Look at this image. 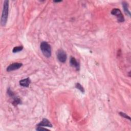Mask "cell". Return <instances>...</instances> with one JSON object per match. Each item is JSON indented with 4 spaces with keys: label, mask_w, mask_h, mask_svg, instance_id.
Here are the masks:
<instances>
[{
    "label": "cell",
    "mask_w": 131,
    "mask_h": 131,
    "mask_svg": "<svg viewBox=\"0 0 131 131\" xmlns=\"http://www.w3.org/2000/svg\"><path fill=\"white\" fill-rule=\"evenodd\" d=\"M9 12V1L7 0L4 1L2 14L1 18V24L2 26H4L6 24Z\"/></svg>",
    "instance_id": "cell-1"
},
{
    "label": "cell",
    "mask_w": 131,
    "mask_h": 131,
    "mask_svg": "<svg viewBox=\"0 0 131 131\" xmlns=\"http://www.w3.org/2000/svg\"><path fill=\"white\" fill-rule=\"evenodd\" d=\"M40 48L43 55L47 58L51 56V48L49 44L46 42H43L40 44Z\"/></svg>",
    "instance_id": "cell-2"
},
{
    "label": "cell",
    "mask_w": 131,
    "mask_h": 131,
    "mask_svg": "<svg viewBox=\"0 0 131 131\" xmlns=\"http://www.w3.org/2000/svg\"><path fill=\"white\" fill-rule=\"evenodd\" d=\"M111 14L113 16H116L118 21L119 22H123L124 21V16L122 14L121 11L119 9H113L111 12Z\"/></svg>",
    "instance_id": "cell-3"
},
{
    "label": "cell",
    "mask_w": 131,
    "mask_h": 131,
    "mask_svg": "<svg viewBox=\"0 0 131 131\" xmlns=\"http://www.w3.org/2000/svg\"><path fill=\"white\" fill-rule=\"evenodd\" d=\"M57 57L58 60L62 63L65 62L67 60L66 53L62 50H59L57 52Z\"/></svg>",
    "instance_id": "cell-4"
},
{
    "label": "cell",
    "mask_w": 131,
    "mask_h": 131,
    "mask_svg": "<svg viewBox=\"0 0 131 131\" xmlns=\"http://www.w3.org/2000/svg\"><path fill=\"white\" fill-rule=\"evenodd\" d=\"M23 66V64L22 63H14L12 64H10L9 66L7 68V72H12L13 71H15L20 69Z\"/></svg>",
    "instance_id": "cell-5"
},
{
    "label": "cell",
    "mask_w": 131,
    "mask_h": 131,
    "mask_svg": "<svg viewBox=\"0 0 131 131\" xmlns=\"http://www.w3.org/2000/svg\"><path fill=\"white\" fill-rule=\"evenodd\" d=\"M70 64L72 67H74L75 68H76V69L77 70H79L80 68V65L79 62L73 58V57H71L70 58Z\"/></svg>",
    "instance_id": "cell-6"
},
{
    "label": "cell",
    "mask_w": 131,
    "mask_h": 131,
    "mask_svg": "<svg viewBox=\"0 0 131 131\" xmlns=\"http://www.w3.org/2000/svg\"><path fill=\"white\" fill-rule=\"evenodd\" d=\"M37 126H48V127H50V128L52 127V125L51 123L46 118H43L42 121L40 122L37 125Z\"/></svg>",
    "instance_id": "cell-7"
},
{
    "label": "cell",
    "mask_w": 131,
    "mask_h": 131,
    "mask_svg": "<svg viewBox=\"0 0 131 131\" xmlns=\"http://www.w3.org/2000/svg\"><path fill=\"white\" fill-rule=\"evenodd\" d=\"M31 82V80L29 78H27L26 79H24L21 80L20 82V84L24 87H28Z\"/></svg>",
    "instance_id": "cell-8"
},
{
    "label": "cell",
    "mask_w": 131,
    "mask_h": 131,
    "mask_svg": "<svg viewBox=\"0 0 131 131\" xmlns=\"http://www.w3.org/2000/svg\"><path fill=\"white\" fill-rule=\"evenodd\" d=\"M122 7H123L124 12L126 14L128 15L129 16H130V12L128 10V3L126 2H123L122 3Z\"/></svg>",
    "instance_id": "cell-9"
},
{
    "label": "cell",
    "mask_w": 131,
    "mask_h": 131,
    "mask_svg": "<svg viewBox=\"0 0 131 131\" xmlns=\"http://www.w3.org/2000/svg\"><path fill=\"white\" fill-rule=\"evenodd\" d=\"M13 99H14V102H12V104L14 106H16L17 105H18V104H20L21 102V100H20V99L19 98H18V97H16L14 96L13 97Z\"/></svg>",
    "instance_id": "cell-10"
},
{
    "label": "cell",
    "mask_w": 131,
    "mask_h": 131,
    "mask_svg": "<svg viewBox=\"0 0 131 131\" xmlns=\"http://www.w3.org/2000/svg\"><path fill=\"white\" fill-rule=\"evenodd\" d=\"M75 87H76V89H78V90H79L82 93L84 92V88H83V86L80 83H76V84H75Z\"/></svg>",
    "instance_id": "cell-11"
},
{
    "label": "cell",
    "mask_w": 131,
    "mask_h": 131,
    "mask_svg": "<svg viewBox=\"0 0 131 131\" xmlns=\"http://www.w3.org/2000/svg\"><path fill=\"white\" fill-rule=\"evenodd\" d=\"M23 49V47L22 46H18V47H15L12 50V52L15 53H17L18 52L21 51Z\"/></svg>",
    "instance_id": "cell-12"
},
{
    "label": "cell",
    "mask_w": 131,
    "mask_h": 131,
    "mask_svg": "<svg viewBox=\"0 0 131 131\" xmlns=\"http://www.w3.org/2000/svg\"><path fill=\"white\" fill-rule=\"evenodd\" d=\"M119 114H120V115L121 116H122V117H124V118H126V119H129L130 120V117L128 116L127 114H125L124 113H123V112H119Z\"/></svg>",
    "instance_id": "cell-13"
},
{
    "label": "cell",
    "mask_w": 131,
    "mask_h": 131,
    "mask_svg": "<svg viewBox=\"0 0 131 131\" xmlns=\"http://www.w3.org/2000/svg\"><path fill=\"white\" fill-rule=\"evenodd\" d=\"M36 130H38V131H44V130H48L47 128H44L42 126H38L37 128H36Z\"/></svg>",
    "instance_id": "cell-14"
},
{
    "label": "cell",
    "mask_w": 131,
    "mask_h": 131,
    "mask_svg": "<svg viewBox=\"0 0 131 131\" xmlns=\"http://www.w3.org/2000/svg\"><path fill=\"white\" fill-rule=\"evenodd\" d=\"M62 1H54V2H56V3H58V2H61Z\"/></svg>",
    "instance_id": "cell-15"
}]
</instances>
